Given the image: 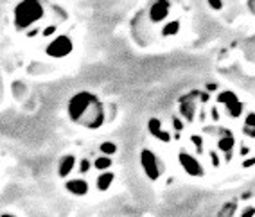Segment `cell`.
Instances as JSON below:
<instances>
[{
    "mask_svg": "<svg viewBox=\"0 0 255 217\" xmlns=\"http://www.w3.org/2000/svg\"><path fill=\"white\" fill-rule=\"evenodd\" d=\"M72 49H74V41L69 36H65V34H59V36H56L45 47V54L52 59H61V58H67L72 52Z\"/></svg>",
    "mask_w": 255,
    "mask_h": 217,
    "instance_id": "5",
    "label": "cell"
},
{
    "mask_svg": "<svg viewBox=\"0 0 255 217\" xmlns=\"http://www.w3.org/2000/svg\"><path fill=\"white\" fill-rule=\"evenodd\" d=\"M210 158H212V163H214V167H219V156L216 153H210Z\"/></svg>",
    "mask_w": 255,
    "mask_h": 217,
    "instance_id": "26",
    "label": "cell"
},
{
    "mask_svg": "<svg viewBox=\"0 0 255 217\" xmlns=\"http://www.w3.org/2000/svg\"><path fill=\"white\" fill-rule=\"evenodd\" d=\"M65 189L69 190L72 196H87L88 194V181L83 180V178H74L65 183Z\"/></svg>",
    "mask_w": 255,
    "mask_h": 217,
    "instance_id": "9",
    "label": "cell"
},
{
    "mask_svg": "<svg viewBox=\"0 0 255 217\" xmlns=\"http://www.w3.org/2000/svg\"><path fill=\"white\" fill-rule=\"evenodd\" d=\"M171 13V2L169 0H153L151 5L147 7L151 23H162Z\"/></svg>",
    "mask_w": 255,
    "mask_h": 217,
    "instance_id": "8",
    "label": "cell"
},
{
    "mask_svg": "<svg viewBox=\"0 0 255 217\" xmlns=\"http://www.w3.org/2000/svg\"><path fill=\"white\" fill-rule=\"evenodd\" d=\"M114 165V160H112V156H99V158H96V162H94V167L97 169V171L105 172V171H110V167Z\"/></svg>",
    "mask_w": 255,
    "mask_h": 217,
    "instance_id": "14",
    "label": "cell"
},
{
    "mask_svg": "<svg viewBox=\"0 0 255 217\" xmlns=\"http://www.w3.org/2000/svg\"><path fill=\"white\" fill-rule=\"evenodd\" d=\"M67 113L74 124L87 129H99L106 120L105 106L97 95L90 92H78L67 104Z\"/></svg>",
    "mask_w": 255,
    "mask_h": 217,
    "instance_id": "1",
    "label": "cell"
},
{
    "mask_svg": "<svg viewBox=\"0 0 255 217\" xmlns=\"http://www.w3.org/2000/svg\"><path fill=\"white\" fill-rule=\"evenodd\" d=\"M252 165H255V158H248L246 162H243V167H252Z\"/></svg>",
    "mask_w": 255,
    "mask_h": 217,
    "instance_id": "27",
    "label": "cell"
},
{
    "mask_svg": "<svg viewBox=\"0 0 255 217\" xmlns=\"http://www.w3.org/2000/svg\"><path fill=\"white\" fill-rule=\"evenodd\" d=\"M239 217H255V207H245L239 214Z\"/></svg>",
    "mask_w": 255,
    "mask_h": 217,
    "instance_id": "20",
    "label": "cell"
},
{
    "mask_svg": "<svg viewBox=\"0 0 255 217\" xmlns=\"http://www.w3.org/2000/svg\"><path fill=\"white\" fill-rule=\"evenodd\" d=\"M243 133H245V136H248V138H255V127L243 126Z\"/></svg>",
    "mask_w": 255,
    "mask_h": 217,
    "instance_id": "23",
    "label": "cell"
},
{
    "mask_svg": "<svg viewBox=\"0 0 255 217\" xmlns=\"http://www.w3.org/2000/svg\"><path fill=\"white\" fill-rule=\"evenodd\" d=\"M114 180H115V174H114L112 171L101 172L99 176H97V180H96L97 190H101V192H105V190H108L110 187H112V183H114Z\"/></svg>",
    "mask_w": 255,
    "mask_h": 217,
    "instance_id": "12",
    "label": "cell"
},
{
    "mask_svg": "<svg viewBox=\"0 0 255 217\" xmlns=\"http://www.w3.org/2000/svg\"><path fill=\"white\" fill-rule=\"evenodd\" d=\"M155 138L158 142H162V144H169V142H171V133L165 131V129H160V131L155 135Z\"/></svg>",
    "mask_w": 255,
    "mask_h": 217,
    "instance_id": "18",
    "label": "cell"
},
{
    "mask_svg": "<svg viewBox=\"0 0 255 217\" xmlns=\"http://www.w3.org/2000/svg\"><path fill=\"white\" fill-rule=\"evenodd\" d=\"M237 212V203L236 201H227L223 207L219 208V212L216 217H234Z\"/></svg>",
    "mask_w": 255,
    "mask_h": 217,
    "instance_id": "13",
    "label": "cell"
},
{
    "mask_svg": "<svg viewBox=\"0 0 255 217\" xmlns=\"http://www.w3.org/2000/svg\"><path fill=\"white\" fill-rule=\"evenodd\" d=\"M209 4H210V7H214V9H221L223 7V2L221 0H209Z\"/></svg>",
    "mask_w": 255,
    "mask_h": 217,
    "instance_id": "24",
    "label": "cell"
},
{
    "mask_svg": "<svg viewBox=\"0 0 255 217\" xmlns=\"http://www.w3.org/2000/svg\"><path fill=\"white\" fill-rule=\"evenodd\" d=\"M191 142L196 145V149L200 151V154L203 153V147H201V145H203V140H201L200 136H198V135H191Z\"/></svg>",
    "mask_w": 255,
    "mask_h": 217,
    "instance_id": "21",
    "label": "cell"
},
{
    "mask_svg": "<svg viewBox=\"0 0 255 217\" xmlns=\"http://www.w3.org/2000/svg\"><path fill=\"white\" fill-rule=\"evenodd\" d=\"M221 136L218 138V147L219 151H223V153H234V147H236V136L232 135L230 131L227 129H221Z\"/></svg>",
    "mask_w": 255,
    "mask_h": 217,
    "instance_id": "10",
    "label": "cell"
},
{
    "mask_svg": "<svg viewBox=\"0 0 255 217\" xmlns=\"http://www.w3.org/2000/svg\"><path fill=\"white\" fill-rule=\"evenodd\" d=\"M140 167H142V171H144V174H146L151 181H156L162 176V172H164V165H162L158 156L151 149L140 151Z\"/></svg>",
    "mask_w": 255,
    "mask_h": 217,
    "instance_id": "3",
    "label": "cell"
},
{
    "mask_svg": "<svg viewBox=\"0 0 255 217\" xmlns=\"http://www.w3.org/2000/svg\"><path fill=\"white\" fill-rule=\"evenodd\" d=\"M201 95L200 90H192L189 92L187 95L180 97V115L183 117V120L187 122H191L192 118L196 117V111H198V97Z\"/></svg>",
    "mask_w": 255,
    "mask_h": 217,
    "instance_id": "6",
    "label": "cell"
},
{
    "mask_svg": "<svg viewBox=\"0 0 255 217\" xmlns=\"http://www.w3.org/2000/svg\"><path fill=\"white\" fill-rule=\"evenodd\" d=\"M43 4L40 0H20L13 9V23L16 31H25L43 18Z\"/></svg>",
    "mask_w": 255,
    "mask_h": 217,
    "instance_id": "2",
    "label": "cell"
},
{
    "mask_svg": "<svg viewBox=\"0 0 255 217\" xmlns=\"http://www.w3.org/2000/svg\"><path fill=\"white\" fill-rule=\"evenodd\" d=\"M147 129H149L151 135L155 136L156 133L162 129V120H160V118H156V117H151L149 120H147Z\"/></svg>",
    "mask_w": 255,
    "mask_h": 217,
    "instance_id": "17",
    "label": "cell"
},
{
    "mask_svg": "<svg viewBox=\"0 0 255 217\" xmlns=\"http://www.w3.org/2000/svg\"><path fill=\"white\" fill-rule=\"evenodd\" d=\"M90 167H92L90 160L83 158V160H81V163H79V172H81V174H87V172L90 171Z\"/></svg>",
    "mask_w": 255,
    "mask_h": 217,
    "instance_id": "19",
    "label": "cell"
},
{
    "mask_svg": "<svg viewBox=\"0 0 255 217\" xmlns=\"http://www.w3.org/2000/svg\"><path fill=\"white\" fill-rule=\"evenodd\" d=\"M245 126H248V127H255V113L252 111V113H248L245 117Z\"/></svg>",
    "mask_w": 255,
    "mask_h": 217,
    "instance_id": "22",
    "label": "cell"
},
{
    "mask_svg": "<svg viewBox=\"0 0 255 217\" xmlns=\"http://www.w3.org/2000/svg\"><path fill=\"white\" fill-rule=\"evenodd\" d=\"M99 151L105 156H114L115 153H117V144L115 142H103V144L99 145Z\"/></svg>",
    "mask_w": 255,
    "mask_h": 217,
    "instance_id": "16",
    "label": "cell"
},
{
    "mask_svg": "<svg viewBox=\"0 0 255 217\" xmlns=\"http://www.w3.org/2000/svg\"><path fill=\"white\" fill-rule=\"evenodd\" d=\"M74 167H76V156H74V154H65L63 158L59 160V163H58L59 178H67L70 172L74 171Z\"/></svg>",
    "mask_w": 255,
    "mask_h": 217,
    "instance_id": "11",
    "label": "cell"
},
{
    "mask_svg": "<svg viewBox=\"0 0 255 217\" xmlns=\"http://www.w3.org/2000/svg\"><path fill=\"white\" fill-rule=\"evenodd\" d=\"M173 124H174V129H176V131H180V129H183V124L180 122V118L174 117V118H173Z\"/></svg>",
    "mask_w": 255,
    "mask_h": 217,
    "instance_id": "25",
    "label": "cell"
},
{
    "mask_svg": "<svg viewBox=\"0 0 255 217\" xmlns=\"http://www.w3.org/2000/svg\"><path fill=\"white\" fill-rule=\"evenodd\" d=\"M178 31H180V20H173V22H169L164 27L162 36H174Z\"/></svg>",
    "mask_w": 255,
    "mask_h": 217,
    "instance_id": "15",
    "label": "cell"
},
{
    "mask_svg": "<svg viewBox=\"0 0 255 217\" xmlns=\"http://www.w3.org/2000/svg\"><path fill=\"white\" fill-rule=\"evenodd\" d=\"M178 162L182 165L183 172L189 174V176L198 178L205 174V169H203L200 160H198L196 156H192L191 153H187V151H180V153H178Z\"/></svg>",
    "mask_w": 255,
    "mask_h": 217,
    "instance_id": "7",
    "label": "cell"
},
{
    "mask_svg": "<svg viewBox=\"0 0 255 217\" xmlns=\"http://www.w3.org/2000/svg\"><path fill=\"white\" fill-rule=\"evenodd\" d=\"M216 101H218V103L223 106L225 111H227V113L230 115L232 118L241 117L243 111H245V104L241 103V99H239L236 92H232V90L219 92L218 97H216Z\"/></svg>",
    "mask_w": 255,
    "mask_h": 217,
    "instance_id": "4",
    "label": "cell"
},
{
    "mask_svg": "<svg viewBox=\"0 0 255 217\" xmlns=\"http://www.w3.org/2000/svg\"><path fill=\"white\" fill-rule=\"evenodd\" d=\"M0 217H14V216H11V214H2Z\"/></svg>",
    "mask_w": 255,
    "mask_h": 217,
    "instance_id": "28",
    "label": "cell"
}]
</instances>
